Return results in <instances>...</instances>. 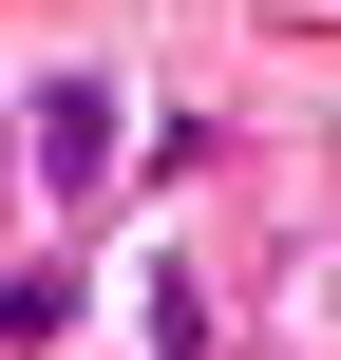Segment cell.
I'll use <instances>...</instances> for the list:
<instances>
[{
	"label": "cell",
	"instance_id": "cell-2",
	"mask_svg": "<svg viewBox=\"0 0 341 360\" xmlns=\"http://www.w3.org/2000/svg\"><path fill=\"white\" fill-rule=\"evenodd\" d=\"M57 323H76V285H57V266H0V360H38Z\"/></svg>",
	"mask_w": 341,
	"mask_h": 360
},
{
	"label": "cell",
	"instance_id": "cell-1",
	"mask_svg": "<svg viewBox=\"0 0 341 360\" xmlns=\"http://www.w3.org/2000/svg\"><path fill=\"white\" fill-rule=\"evenodd\" d=\"M19 190L38 209H95L114 190V76H38L19 95Z\"/></svg>",
	"mask_w": 341,
	"mask_h": 360
},
{
	"label": "cell",
	"instance_id": "cell-3",
	"mask_svg": "<svg viewBox=\"0 0 341 360\" xmlns=\"http://www.w3.org/2000/svg\"><path fill=\"white\" fill-rule=\"evenodd\" d=\"M152 360H209V285L190 266H152Z\"/></svg>",
	"mask_w": 341,
	"mask_h": 360
},
{
	"label": "cell",
	"instance_id": "cell-4",
	"mask_svg": "<svg viewBox=\"0 0 341 360\" xmlns=\"http://www.w3.org/2000/svg\"><path fill=\"white\" fill-rule=\"evenodd\" d=\"M0 209H19V133H0Z\"/></svg>",
	"mask_w": 341,
	"mask_h": 360
}]
</instances>
